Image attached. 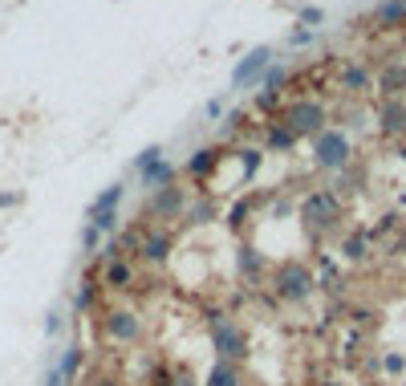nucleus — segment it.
<instances>
[{"mask_svg": "<svg viewBox=\"0 0 406 386\" xmlns=\"http://www.w3.org/2000/svg\"><path fill=\"white\" fill-rule=\"evenodd\" d=\"M212 350L224 358V362H236L248 354V338H244V330L232 325L228 317H215L212 321Z\"/></svg>", "mask_w": 406, "mask_h": 386, "instance_id": "obj_1", "label": "nucleus"}, {"mask_svg": "<svg viewBox=\"0 0 406 386\" xmlns=\"http://www.w3.org/2000/svg\"><path fill=\"white\" fill-rule=\"evenodd\" d=\"M313 289V277L305 265H285L281 272H276V293L281 297H288V301H301V297H309Z\"/></svg>", "mask_w": 406, "mask_h": 386, "instance_id": "obj_2", "label": "nucleus"}, {"mask_svg": "<svg viewBox=\"0 0 406 386\" xmlns=\"http://www.w3.org/2000/svg\"><path fill=\"white\" fill-rule=\"evenodd\" d=\"M345 159H350V143H345L341 130L317 134V163H321V167H341Z\"/></svg>", "mask_w": 406, "mask_h": 386, "instance_id": "obj_3", "label": "nucleus"}, {"mask_svg": "<svg viewBox=\"0 0 406 386\" xmlns=\"http://www.w3.org/2000/svg\"><path fill=\"white\" fill-rule=\"evenodd\" d=\"M321 106H309V102H301V106H292L288 110V130L292 134H309V130H321Z\"/></svg>", "mask_w": 406, "mask_h": 386, "instance_id": "obj_4", "label": "nucleus"}, {"mask_svg": "<svg viewBox=\"0 0 406 386\" xmlns=\"http://www.w3.org/2000/svg\"><path fill=\"white\" fill-rule=\"evenodd\" d=\"M268 61H272V49H256V53H248V57L240 61L236 70H232V82H236V86L252 82V77H256V73H260L264 65H268Z\"/></svg>", "mask_w": 406, "mask_h": 386, "instance_id": "obj_5", "label": "nucleus"}, {"mask_svg": "<svg viewBox=\"0 0 406 386\" xmlns=\"http://www.w3.org/2000/svg\"><path fill=\"white\" fill-rule=\"evenodd\" d=\"M106 330H110V338H118V341H134L139 338V321H134V314H110Z\"/></svg>", "mask_w": 406, "mask_h": 386, "instance_id": "obj_6", "label": "nucleus"}, {"mask_svg": "<svg viewBox=\"0 0 406 386\" xmlns=\"http://www.w3.org/2000/svg\"><path fill=\"white\" fill-rule=\"evenodd\" d=\"M208 386H240V374H236V366L232 362H219L212 366V374H208Z\"/></svg>", "mask_w": 406, "mask_h": 386, "instance_id": "obj_7", "label": "nucleus"}, {"mask_svg": "<svg viewBox=\"0 0 406 386\" xmlns=\"http://www.w3.org/2000/svg\"><path fill=\"white\" fill-rule=\"evenodd\" d=\"M118 199H122V183H114V187H106V192L90 203V216H97V212H114V208H118Z\"/></svg>", "mask_w": 406, "mask_h": 386, "instance_id": "obj_8", "label": "nucleus"}, {"mask_svg": "<svg viewBox=\"0 0 406 386\" xmlns=\"http://www.w3.org/2000/svg\"><path fill=\"white\" fill-rule=\"evenodd\" d=\"M167 179H171V163H163V159L150 163V167H143V183L146 187H163Z\"/></svg>", "mask_w": 406, "mask_h": 386, "instance_id": "obj_9", "label": "nucleus"}, {"mask_svg": "<svg viewBox=\"0 0 406 386\" xmlns=\"http://www.w3.org/2000/svg\"><path fill=\"white\" fill-rule=\"evenodd\" d=\"M406 17V0H386L382 8H378V21L382 24H394V21H403Z\"/></svg>", "mask_w": 406, "mask_h": 386, "instance_id": "obj_10", "label": "nucleus"}, {"mask_svg": "<svg viewBox=\"0 0 406 386\" xmlns=\"http://www.w3.org/2000/svg\"><path fill=\"white\" fill-rule=\"evenodd\" d=\"M77 366H81V346H70V350H65V358H61V366H57V370H61L65 378H73V374H77Z\"/></svg>", "mask_w": 406, "mask_h": 386, "instance_id": "obj_11", "label": "nucleus"}, {"mask_svg": "<svg viewBox=\"0 0 406 386\" xmlns=\"http://www.w3.org/2000/svg\"><path fill=\"white\" fill-rule=\"evenodd\" d=\"M305 212H309V216H317V219H321V224H325V219L334 216V203H329L325 195H317V199H313V203H309V208H305Z\"/></svg>", "mask_w": 406, "mask_h": 386, "instance_id": "obj_12", "label": "nucleus"}, {"mask_svg": "<svg viewBox=\"0 0 406 386\" xmlns=\"http://www.w3.org/2000/svg\"><path fill=\"white\" fill-rule=\"evenodd\" d=\"M146 256H150V261H163V256H167V236H150V240H146Z\"/></svg>", "mask_w": 406, "mask_h": 386, "instance_id": "obj_13", "label": "nucleus"}, {"mask_svg": "<svg viewBox=\"0 0 406 386\" xmlns=\"http://www.w3.org/2000/svg\"><path fill=\"white\" fill-rule=\"evenodd\" d=\"M212 159H215V150H195V159H192V171H195V175H203V171L212 167Z\"/></svg>", "mask_w": 406, "mask_h": 386, "instance_id": "obj_14", "label": "nucleus"}, {"mask_svg": "<svg viewBox=\"0 0 406 386\" xmlns=\"http://www.w3.org/2000/svg\"><path fill=\"white\" fill-rule=\"evenodd\" d=\"M114 219H118L114 212H97V216H94V228H97V232H114Z\"/></svg>", "mask_w": 406, "mask_h": 386, "instance_id": "obj_15", "label": "nucleus"}, {"mask_svg": "<svg viewBox=\"0 0 406 386\" xmlns=\"http://www.w3.org/2000/svg\"><path fill=\"white\" fill-rule=\"evenodd\" d=\"M106 277H110V285H126V281H130V268H126V265H110Z\"/></svg>", "mask_w": 406, "mask_h": 386, "instance_id": "obj_16", "label": "nucleus"}, {"mask_svg": "<svg viewBox=\"0 0 406 386\" xmlns=\"http://www.w3.org/2000/svg\"><path fill=\"white\" fill-rule=\"evenodd\" d=\"M240 268L244 272H260V256L256 252H240Z\"/></svg>", "mask_w": 406, "mask_h": 386, "instance_id": "obj_17", "label": "nucleus"}, {"mask_svg": "<svg viewBox=\"0 0 406 386\" xmlns=\"http://www.w3.org/2000/svg\"><path fill=\"white\" fill-rule=\"evenodd\" d=\"M292 139H297L292 130H272V146H281V150H288V146H292Z\"/></svg>", "mask_w": 406, "mask_h": 386, "instance_id": "obj_18", "label": "nucleus"}, {"mask_svg": "<svg viewBox=\"0 0 406 386\" xmlns=\"http://www.w3.org/2000/svg\"><path fill=\"white\" fill-rule=\"evenodd\" d=\"M159 155H163L159 146H146L143 155H139V171H143V167H150V163H159Z\"/></svg>", "mask_w": 406, "mask_h": 386, "instance_id": "obj_19", "label": "nucleus"}, {"mask_svg": "<svg viewBox=\"0 0 406 386\" xmlns=\"http://www.w3.org/2000/svg\"><path fill=\"white\" fill-rule=\"evenodd\" d=\"M155 208H159V212H175V208H179V192H167L159 203H155Z\"/></svg>", "mask_w": 406, "mask_h": 386, "instance_id": "obj_20", "label": "nucleus"}, {"mask_svg": "<svg viewBox=\"0 0 406 386\" xmlns=\"http://www.w3.org/2000/svg\"><path fill=\"white\" fill-rule=\"evenodd\" d=\"M406 114H403V110H386V126H390V130H403V126H406Z\"/></svg>", "mask_w": 406, "mask_h": 386, "instance_id": "obj_21", "label": "nucleus"}, {"mask_svg": "<svg viewBox=\"0 0 406 386\" xmlns=\"http://www.w3.org/2000/svg\"><path fill=\"white\" fill-rule=\"evenodd\" d=\"M345 86L361 90V86H366V73H361V70H345Z\"/></svg>", "mask_w": 406, "mask_h": 386, "instance_id": "obj_22", "label": "nucleus"}, {"mask_svg": "<svg viewBox=\"0 0 406 386\" xmlns=\"http://www.w3.org/2000/svg\"><path fill=\"white\" fill-rule=\"evenodd\" d=\"M256 167H260V155L248 150V159H244V175H256Z\"/></svg>", "mask_w": 406, "mask_h": 386, "instance_id": "obj_23", "label": "nucleus"}, {"mask_svg": "<svg viewBox=\"0 0 406 386\" xmlns=\"http://www.w3.org/2000/svg\"><path fill=\"white\" fill-rule=\"evenodd\" d=\"M90 301H94V289H81V293H77V297H73V305H77V309H86Z\"/></svg>", "mask_w": 406, "mask_h": 386, "instance_id": "obj_24", "label": "nucleus"}, {"mask_svg": "<svg viewBox=\"0 0 406 386\" xmlns=\"http://www.w3.org/2000/svg\"><path fill=\"white\" fill-rule=\"evenodd\" d=\"M403 354H390V358H386V370H390V374H398V370H403Z\"/></svg>", "mask_w": 406, "mask_h": 386, "instance_id": "obj_25", "label": "nucleus"}, {"mask_svg": "<svg viewBox=\"0 0 406 386\" xmlns=\"http://www.w3.org/2000/svg\"><path fill=\"white\" fill-rule=\"evenodd\" d=\"M281 82H285V70H281V65H276V70H268V86H272V90H276Z\"/></svg>", "mask_w": 406, "mask_h": 386, "instance_id": "obj_26", "label": "nucleus"}, {"mask_svg": "<svg viewBox=\"0 0 406 386\" xmlns=\"http://www.w3.org/2000/svg\"><path fill=\"white\" fill-rule=\"evenodd\" d=\"M301 21H305V24H317V21H321V8H305V13H301Z\"/></svg>", "mask_w": 406, "mask_h": 386, "instance_id": "obj_27", "label": "nucleus"}, {"mask_svg": "<svg viewBox=\"0 0 406 386\" xmlns=\"http://www.w3.org/2000/svg\"><path fill=\"white\" fill-rule=\"evenodd\" d=\"M57 330H61V321H57V314H49L45 317V334H57Z\"/></svg>", "mask_w": 406, "mask_h": 386, "instance_id": "obj_28", "label": "nucleus"}, {"mask_svg": "<svg viewBox=\"0 0 406 386\" xmlns=\"http://www.w3.org/2000/svg\"><path fill=\"white\" fill-rule=\"evenodd\" d=\"M94 386H118V383H110V378H97V383Z\"/></svg>", "mask_w": 406, "mask_h": 386, "instance_id": "obj_29", "label": "nucleus"}]
</instances>
